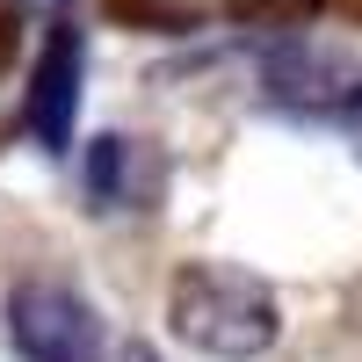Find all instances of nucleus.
Listing matches in <instances>:
<instances>
[{"mask_svg":"<svg viewBox=\"0 0 362 362\" xmlns=\"http://www.w3.org/2000/svg\"><path fill=\"white\" fill-rule=\"evenodd\" d=\"M8 341L22 362H102V319L73 283L37 276L8 297Z\"/></svg>","mask_w":362,"mask_h":362,"instance_id":"2","label":"nucleus"},{"mask_svg":"<svg viewBox=\"0 0 362 362\" xmlns=\"http://www.w3.org/2000/svg\"><path fill=\"white\" fill-rule=\"evenodd\" d=\"M167 326H174V341H189L203 355H225V362H247L283 334L276 297L247 268H181L174 297H167Z\"/></svg>","mask_w":362,"mask_h":362,"instance_id":"1","label":"nucleus"},{"mask_svg":"<svg viewBox=\"0 0 362 362\" xmlns=\"http://www.w3.org/2000/svg\"><path fill=\"white\" fill-rule=\"evenodd\" d=\"M268 87H276L283 109H312V116H326V109H355V95H362L355 66H348L341 51L312 44V37H290V44L268 51Z\"/></svg>","mask_w":362,"mask_h":362,"instance_id":"4","label":"nucleus"},{"mask_svg":"<svg viewBox=\"0 0 362 362\" xmlns=\"http://www.w3.org/2000/svg\"><path fill=\"white\" fill-rule=\"evenodd\" d=\"M80 181H87V203L95 210H145L160 196V160L145 153L138 138H95L80 153Z\"/></svg>","mask_w":362,"mask_h":362,"instance_id":"5","label":"nucleus"},{"mask_svg":"<svg viewBox=\"0 0 362 362\" xmlns=\"http://www.w3.org/2000/svg\"><path fill=\"white\" fill-rule=\"evenodd\" d=\"M348 131H355V153H362V95H355V109H348Z\"/></svg>","mask_w":362,"mask_h":362,"instance_id":"7","label":"nucleus"},{"mask_svg":"<svg viewBox=\"0 0 362 362\" xmlns=\"http://www.w3.org/2000/svg\"><path fill=\"white\" fill-rule=\"evenodd\" d=\"M80 80H87V37L73 15L51 22V44L29 73V102H22V124L44 153H73V116H80Z\"/></svg>","mask_w":362,"mask_h":362,"instance_id":"3","label":"nucleus"},{"mask_svg":"<svg viewBox=\"0 0 362 362\" xmlns=\"http://www.w3.org/2000/svg\"><path fill=\"white\" fill-rule=\"evenodd\" d=\"M124 8L153 15V22H203V15H232V8H247V0H124Z\"/></svg>","mask_w":362,"mask_h":362,"instance_id":"6","label":"nucleus"}]
</instances>
